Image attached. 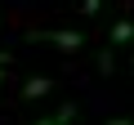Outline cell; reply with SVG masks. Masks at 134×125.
I'll return each mask as SVG.
<instances>
[{
  "label": "cell",
  "instance_id": "cell-1",
  "mask_svg": "<svg viewBox=\"0 0 134 125\" xmlns=\"http://www.w3.org/2000/svg\"><path fill=\"white\" fill-rule=\"evenodd\" d=\"M36 40H49V45H58V49H67V54L85 49V36H81V31H36Z\"/></svg>",
  "mask_w": 134,
  "mask_h": 125
},
{
  "label": "cell",
  "instance_id": "cell-5",
  "mask_svg": "<svg viewBox=\"0 0 134 125\" xmlns=\"http://www.w3.org/2000/svg\"><path fill=\"white\" fill-rule=\"evenodd\" d=\"M85 14H98V0H85Z\"/></svg>",
  "mask_w": 134,
  "mask_h": 125
},
{
  "label": "cell",
  "instance_id": "cell-6",
  "mask_svg": "<svg viewBox=\"0 0 134 125\" xmlns=\"http://www.w3.org/2000/svg\"><path fill=\"white\" fill-rule=\"evenodd\" d=\"M9 62H14V58H9V54H0V67H9Z\"/></svg>",
  "mask_w": 134,
  "mask_h": 125
},
{
  "label": "cell",
  "instance_id": "cell-4",
  "mask_svg": "<svg viewBox=\"0 0 134 125\" xmlns=\"http://www.w3.org/2000/svg\"><path fill=\"white\" fill-rule=\"evenodd\" d=\"M130 36H134V22H130V18H121V22L112 27V40H116V45H125Z\"/></svg>",
  "mask_w": 134,
  "mask_h": 125
},
{
  "label": "cell",
  "instance_id": "cell-7",
  "mask_svg": "<svg viewBox=\"0 0 134 125\" xmlns=\"http://www.w3.org/2000/svg\"><path fill=\"white\" fill-rule=\"evenodd\" d=\"M107 125H134V121H107Z\"/></svg>",
  "mask_w": 134,
  "mask_h": 125
},
{
  "label": "cell",
  "instance_id": "cell-3",
  "mask_svg": "<svg viewBox=\"0 0 134 125\" xmlns=\"http://www.w3.org/2000/svg\"><path fill=\"white\" fill-rule=\"evenodd\" d=\"M72 116H76V107L67 103V107H58L54 116H45V121H36V125H67V121H72Z\"/></svg>",
  "mask_w": 134,
  "mask_h": 125
},
{
  "label": "cell",
  "instance_id": "cell-2",
  "mask_svg": "<svg viewBox=\"0 0 134 125\" xmlns=\"http://www.w3.org/2000/svg\"><path fill=\"white\" fill-rule=\"evenodd\" d=\"M49 89H54V81H49V76H31V81L23 85V98H27V103H36V98H45Z\"/></svg>",
  "mask_w": 134,
  "mask_h": 125
},
{
  "label": "cell",
  "instance_id": "cell-8",
  "mask_svg": "<svg viewBox=\"0 0 134 125\" xmlns=\"http://www.w3.org/2000/svg\"><path fill=\"white\" fill-rule=\"evenodd\" d=\"M0 85H5V67H0Z\"/></svg>",
  "mask_w": 134,
  "mask_h": 125
}]
</instances>
